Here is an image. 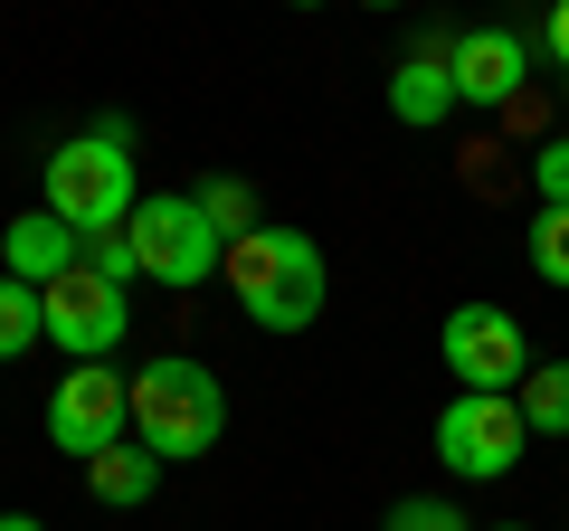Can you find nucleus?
<instances>
[{"label": "nucleus", "mask_w": 569, "mask_h": 531, "mask_svg": "<svg viewBox=\"0 0 569 531\" xmlns=\"http://www.w3.org/2000/svg\"><path fill=\"white\" fill-rule=\"evenodd\" d=\"M228 437V389L209 361L190 351H162V361L133 370V447H152L162 465H190Z\"/></svg>", "instance_id": "obj_1"}, {"label": "nucleus", "mask_w": 569, "mask_h": 531, "mask_svg": "<svg viewBox=\"0 0 569 531\" xmlns=\"http://www.w3.org/2000/svg\"><path fill=\"white\" fill-rule=\"evenodd\" d=\"M228 294L247 304L257 332H313L323 323V247L305 228H257V238L228 247Z\"/></svg>", "instance_id": "obj_2"}, {"label": "nucleus", "mask_w": 569, "mask_h": 531, "mask_svg": "<svg viewBox=\"0 0 569 531\" xmlns=\"http://www.w3.org/2000/svg\"><path fill=\"white\" fill-rule=\"evenodd\" d=\"M133 123L123 114H104L96 133H77V143H58L48 152V200L39 209H58L77 238H104V228H133V209H142V181H133Z\"/></svg>", "instance_id": "obj_3"}, {"label": "nucleus", "mask_w": 569, "mask_h": 531, "mask_svg": "<svg viewBox=\"0 0 569 531\" xmlns=\"http://www.w3.org/2000/svg\"><path fill=\"white\" fill-rule=\"evenodd\" d=\"M123 238H133V257H142V285H171V294L209 285V275L228 266V238L209 228V209L190 200V190H152Z\"/></svg>", "instance_id": "obj_4"}, {"label": "nucleus", "mask_w": 569, "mask_h": 531, "mask_svg": "<svg viewBox=\"0 0 569 531\" xmlns=\"http://www.w3.org/2000/svg\"><path fill=\"white\" fill-rule=\"evenodd\" d=\"M531 428L512 399H485V389H456L447 409H437V465L466 474V484H503L512 465H522Z\"/></svg>", "instance_id": "obj_5"}, {"label": "nucleus", "mask_w": 569, "mask_h": 531, "mask_svg": "<svg viewBox=\"0 0 569 531\" xmlns=\"http://www.w3.org/2000/svg\"><path fill=\"white\" fill-rule=\"evenodd\" d=\"M48 437H58V455L96 465L104 447H123V437H133V380H123L114 361L67 370V380L48 389Z\"/></svg>", "instance_id": "obj_6"}, {"label": "nucleus", "mask_w": 569, "mask_h": 531, "mask_svg": "<svg viewBox=\"0 0 569 531\" xmlns=\"http://www.w3.org/2000/svg\"><path fill=\"white\" fill-rule=\"evenodd\" d=\"M437 361H447V380L485 389V399H512L531 380V342L503 304H456L447 332H437Z\"/></svg>", "instance_id": "obj_7"}, {"label": "nucleus", "mask_w": 569, "mask_h": 531, "mask_svg": "<svg viewBox=\"0 0 569 531\" xmlns=\"http://www.w3.org/2000/svg\"><path fill=\"white\" fill-rule=\"evenodd\" d=\"M123 323H133V304H123L104 275H58L48 285V342L67 351V370H86V361H114V342H123Z\"/></svg>", "instance_id": "obj_8"}, {"label": "nucleus", "mask_w": 569, "mask_h": 531, "mask_svg": "<svg viewBox=\"0 0 569 531\" xmlns=\"http://www.w3.org/2000/svg\"><path fill=\"white\" fill-rule=\"evenodd\" d=\"M447 77H456V104L503 114V104H522V86H531V39L522 29H466L456 58H447Z\"/></svg>", "instance_id": "obj_9"}, {"label": "nucleus", "mask_w": 569, "mask_h": 531, "mask_svg": "<svg viewBox=\"0 0 569 531\" xmlns=\"http://www.w3.org/2000/svg\"><path fill=\"white\" fill-rule=\"evenodd\" d=\"M0 266H10L20 285H39V294H48L58 275H77V266H86V238L58 219V209H20V219L0 228Z\"/></svg>", "instance_id": "obj_10"}, {"label": "nucleus", "mask_w": 569, "mask_h": 531, "mask_svg": "<svg viewBox=\"0 0 569 531\" xmlns=\"http://www.w3.org/2000/svg\"><path fill=\"white\" fill-rule=\"evenodd\" d=\"M447 58H456V39H437V29H427V39L399 58V77H389V114H399V123L437 133V123L456 114V77H447Z\"/></svg>", "instance_id": "obj_11"}, {"label": "nucleus", "mask_w": 569, "mask_h": 531, "mask_svg": "<svg viewBox=\"0 0 569 531\" xmlns=\"http://www.w3.org/2000/svg\"><path fill=\"white\" fill-rule=\"evenodd\" d=\"M152 484H162V455L133 447V437H123V447H104L96 465H86V493H96L104 512H142V503H152Z\"/></svg>", "instance_id": "obj_12"}, {"label": "nucleus", "mask_w": 569, "mask_h": 531, "mask_svg": "<svg viewBox=\"0 0 569 531\" xmlns=\"http://www.w3.org/2000/svg\"><path fill=\"white\" fill-rule=\"evenodd\" d=\"M512 409H522L531 437H569V361H531V380L512 389Z\"/></svg>", "instance_id": "obj_13"}, {"label": "nucleus", "mask_w": 569, "mask_h": 531, "mask_svg": "<svg viewBox=\"0 0 569 531\" xmlns=\"http://www.w3.org/2000/svg\"><path fill=\"white\" fill-rule=\"evenodd\" d=\"M48 342V294L20 285V275H0V361H29Z\"/></svg>", "instance_id": "obj_14"}, {"label": "nucleus", "mask_w": 569, "mask_h": 531, "mask_svg": "<svg viewBox=\"0 0 569 531\" xmlns=\"http://www.w3.org/2000/svg\"><path fill=\"white\" fill-rule=\"evenodd\" d=\"M190 200L209 209V228H219L228 247H238V238H257V190H247V181H200Z\"/></svg>", "instance_id": "obj_15"}, {"label": "nucleus", "mask_w": 569, "mask_h": 531, "mask_svg": "<svg viewBox=\"0 0 569 531\" xmlns=\"http://www.w3.org/2000/svg\"><path fill=\"white\" fill-rule=\"evenodd\" d=\"M522 247H531V275H541V285H569V209H541Z\"/></svg>", "instance_id": "obj_16"}, {"label": "nucleus", "mask_w": 569, "mask_h": 531, "mask_svg": "<svg viewBox=\"0 0 569 531\" xmlns=\"http://www.w3.org/2000/svg\"><path fill=\"white\" fill-rule=\"evenodd\" d=\"M86 275H104V285H142V257H133V238L123 228H104V238H86Z\"/></svg>", "instance_id": "obj_17"}, {"label": "nucleus", "mask_w": 569, "mask_h": 531, "mask_svg": "<svg viewBox=\"0 0 569 531\" xmlns=\"http://www.w3.org/2000/svg\"><path fill=\"white\" fill-rule=\"evenodd\" d=\"M380 531H475V522L447 503V493H408V503H389V522H380Z\"/></svg>", "instance_id": "obj_18"}, {"label": "nucleus", "mask_w": 569, "mask_h": 531, "mask_svg": "<svg viewBox=\"0 0 569 531\" xmlns=\"http://www.w3.org/2000/svg\"><path fill=\"white\" fill-rule=\"evenodd\" d=\"M531 190H541V209H569V133H550L531 152Z\"/></svg>", "instance_id": "obj_19"}, {"label": "nucleus", "mask_w": 569, "mask_h": 531, "mask_svg": "<svg viewBox=\"0 0 569 531\" xmlns=\"http://www.w3.org/2000/svg\"><path fill=\"white\" fill-rule=\"evenodd\" d=\"M541 48H550V67H560V77H569V0H560V10H550V29H541Z\"/></svg>", "instance_id": "obj_20"}, {"label": "nucleus", "mask_w": 569, "mask_h": 531, "mask_svg": "<svg viewBox=\"0 0 569 531\" xmlns=\"http://www.w3.org/2000/svg\"><path fill=\"white\" fill-rule=\"evenodd\" d=\"M0 531H48V522H39V512H0Z\"/></svg>", "instance_id": "obj_21"}, {"label": "nucleus", "mask_w": 569, "mask_h": 531, "mask_svg": "<svg viewBox=\"0 0 569 531\" xmlns=\"http://www.w3.org/2000/svg\"><path fill=\"white\" fill-rule=\"evenodd\" d=\"M485 531H531V522H485Z\"/></svg>", "instance_id": "obj_22"}]
</instances>
